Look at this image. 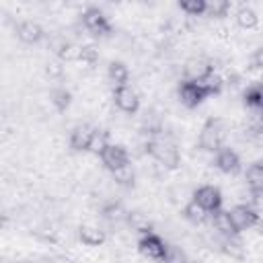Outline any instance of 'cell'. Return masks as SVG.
<instances>
[{"label":"cell","instance_id":"cell-1","mask_svg":"<svg viewBox=\"0 0 263 263\" xmlns=\"http://www.w3.org/2000/svg\"><path fill=\"white\" fill-rule=\"evenodd\" d=\"M144 150L154 158V162L158 166H162L164 171H175L179 168L181 164V154H179V148L177 144L164 134H156V136H148L146 144H144Z\"/></svg>","mask_w":263,"mask_h":263},{"label":"cell","instance_id":"cell-2","mask_svg":"<svg viewBox=\"0 0 263 263\" xmlns=\"http://www.w3.org/2000/svg\"><path fill=\"white\" fill-rule=\"evenodd\" d=\"M228 134V123L222 117H210L199 132V148L203 152H218L224 148V140Z\"/></svg>","mask_w":263,"mask_h":263},{"label":"cell","instance_id":"cell-3","mask_svg":"<svg viewBox=\"0 0 263 263\" xmlns=\"http://www.w3.org/2000/svg\"><path fill=\"white\" fill-rule=\"evenodd\" d=\"M82 27L95 37H107L113 31L107 14L103 10H99V8H95V6H90V8H86L82 12Z\"/></svg>","mask_w":263,"mask_h":263},{"label":"cell","instance_id":"cell-4","mask_svg":"<svg viewBox=\"0 0 263 263\" xmlns=\"http://www.w3.org/2000/svg\"><path fill=\"white\" fill-rule=\"evenodd\" d=\"M166 249H168V245L156 232H150V234H144V236L138 238V251H140V255L146 257V259H150V261H162L164 255H166Z\"/></svg>","mask_w":263,"mask_h":263},{"label":"cell","instance_id":"cell-5","mask_svg":"<svg viewBox=\"0 0 263 263\" xmlns=\"http://www.w3.org/2000/svg\"><path fill=\"white\" fill-rule=\"evenodd\" d=\"M177 99H179V103L183 107L195 109L203 99H208V95L203 92L199 82H195V80H181L179 86H177Z\"/></svg>","mask_w":263,"mask_h":263},{"label":"cell","instance_id":"cell-6","mask_svg":"<svg viewBox=\"0 0 263 263\" xmlns=\"http://www.w3.org/2000/svg\"><path fill=\"white\" fill-rule=\"evenodd\" d=\"M228 214H230V220H232L236 232H242V230H249V228L261 224V218H259L257 210L251 208V205H240V203H236L232 210H228Z\"/></svg>","mask_w":263,"mask_h":263},{"label":"cell","instance_id":"cell-7","mask_svg":"<svg viewBox=\"0 0 263 263\" xmlns=\"http://www.w3.org/2000/svg\"><path fill=\"white\" fill-rule=\"evenodd\" d=\"M113 103L119 111L123 113H136L140 109V95L134 86L125 84V86H119V88H113Z\"/></svg>","mask_w":263,"mask_h":263},{"label":"cell","instance_id":"cell-8","mask_svg":"<svg viewBox=\"0 0 263 263\" xmlns=\"http://www.w3.org/2000/svg\"><path fill=\"white\" fill-rule=\"evenodd\" d=\"M214 70V62L205 55H193L183 64V80H201Z\"/></svg>","mask_w":263,"mask_h":263},{"label":"cell","instance_id":"cell-9","mask_svg":"<svg viewBox=\"0 0 263 263\" xmlns=\"http://www.w3.org/2000/svg\"><path fill=\"white\" fill-rule=\"evenodd\" d=\"M193 199L199 205H203L210 214H214L216 210L222 208V193H220V189L216 185H201V187H197L193 191Z\"/></svg>","mask_w":263,"mask_h":263},{"label":"cell","instance_id":"cell-10","mask_svg":"<svg viewBox=\"0 0 263 263\" xmlns=\"http://www.w3.org/2000/svg\"><path fill=\"white\" fill-rule=\"evenodd\" d=\"M97 127H92L90 123H78L72 127L70 132V148L76 152H84L90 148V142L95 138Z\"/></svg>","mask_w":263,"mask_h":263},{"label":"cell","instance_id":"cell-11","mask_svg":"<svg viewBox=\"0 0 263 263\" xmlns=\"http://www.w3.org/2000/svg\"><path fill=\"white\" fill-rule=\"evenodd\" d=\"M99 158H101V162L105 164V168L111 171V173L129 162V154H127V150H125L121 144H109V146L105 148V152H103Z\"/></svg>","mask_w":263,"mask_h":263},{"label":"cell","instance_id":"cell-12","mask_svg":"<svg viewBox=\"0 0 263 263\" xmlns=\"http://www.w3.org/2000/svg\"><path fill=\"white\" fill-rule=\"evenodd\" d=\"M214 162H216V168L226 175H236L240 171V156L232 148H226V146L216 152Z\"/></svg>","mask_w":263,"mask_h":263},{"label":"cell","instance_id":"cell-13","mask_svg":"<svg viewBox=\"0 0 263 263\" xmlns=\"http://www.w3.org/2000/svg\"><path fill=\"white\" fill-rule=\"evenodd\" d=\"M242 101H245V107H247L249 111L263 113V80L251 82V84L242 90Z\"/></svg>","mask_w":263,"mask_h":263},{"label":"cell","instance_id":"cell-14","mask_svg":"<svg viewBox=\"0 0 263 263\" xmlns=\"http://www.w3.org/2000/svg\"><path fill=\"white\" fill-rule=\"evenodd\" d=\"M43 27L39 25V23H35V21H23V23H18V27H16V37L23 41V43H29V45H35V43H39L41 39H43Z\"/></svg>","mask_w":263,"mask_h":263},{"label":"cell","instance_id":"cell-15","mask_svg":"<svg viewBox=\"0 0 263 263\" xmlns=\"http://www.w3.org/2000/svg\"><path fill=\"white\" fill-rule=\"evenodd\" d=\"M210 218H212V228L220 234V236H232V234H238L236 232V228H234V224H232V220H230V214H228V210H216L214 214H210Z\"/></svg>","mask_w":263,"mask_h":263},{"label":"cell","instance_id":"cell-16","mask_svg":"<svg viewBox=\"0 0 263 263\" xmlns=\"http://www.w3.org/2000/svg\"><path fill=\"white\" fill-rule=\"evenodd\" d=\"M78 238L86 245V247H101L107 238L105 230L101 226H95V224H82L78 228Z\"/></svg>","mask_w":263,"mask_h":263},{"label":"cell","instance_id":"cell-17","mask_svg":"<svg viewBox=\"0 0 263 263\" xmlns=\"http://www.w3.org/2000/svg\"><path fill=\"white\" fill-rule=\"evenodd\" d=\"M245 181H247V187H249L255 195H261V193H263V160H257V162H253V164L247 168Z\"/></svg>","mask_w":263,"mask_h":263},{"label":"cell","instance_id":"cell-18","mask_svg":"<svg viewBox=\"0 0 263 263\" xmlns=\"http://www.w3.org/2000/svg\"><path fill=\"white\" fill-rule=\"evenodd\" d=\"M218 249H220L224 255H228L230 259H238V261L245 259V247H242L238 234H232V236H220V245H218Z\"/></svg>","mask_w":263,"mask_h":263},{"label":"cell","instance_id":"cell-19","mask_svg":"<svg viewBox=\"0 0 263 263\" xmlns=\"http://www.w3.org/2000/svg\"><path fill=\"white\" fill-rule=\"evenodd\" d=\"M107 78H109V82L113 84V88L125 86L127 80H129V68H127L123 62L115 60V62H111L109 68H107Z\"/></svg>","mask_w":263,"mask_h":263},{"label":"cell","instance_id":"cell-20","mask_svg":"<svg viewBox=\"0 0 263 263\" xmlns=\"http://www.w3.org/2000/svg\"><path fill=\"white\" fill-rule=\"evenodd\" d=\"M234 21H236V25H238L240 29H245V31H253V29L259 27V14H257V10L251 8V6H247V4L236 10Z\"/></svg>","mask_w":263,"mask_h":263},{"label":"cell","instance_id":"cell-21","mask_svg":"<svg viewBox=\"0 0 263 263\" xmlns=\"http://www.w3.org/2000/svg\"><path fill=\"white\" fill-rule=\"evenodd\" d=\"M101 214H103V218H105L107 222H111V224H121V222L127 220V214H129V212H127L119 201H109V203L103 205Z\"/></svg>","mask_w":263,"mask_h":263},{"label":"cell","instance_id":"cell-22","mask_svg":"<svg viewBox=\"0 0 263 263\" xmlns=\"http://www.w3.org/2000/svg\"><path fill=\"white\" fill-rule=\"evenodd\" d=\"M125 222H127V224H129V228H132L136 234H140V236L154 232V230H152V222H150V220H148V216H146V214H142V212H129Z\"/></svg>","mask_w":263,"mask_h":263},{"label":"cell","instance_id":"cell-23","mask_svg":"<svg viewBox=\"0 0 263 263\" xmlns=\"http://www.w3.org/2000/svg\"><path fill=\"white\" fill-rule=\"evenodd\" d=\"M183 216H185L191 224H203V222L210 218V212H208L203 205H199L195 199H189V201L185 203Z\"/></svg>","mask_w":263,"mask_h":263},{"label":"cell","instance_id":"cell-24","mask_svg":"<svg viewBox=\"0 0 263 263\" xmlns=\"http://www.w3.org/2000/svg\"><path fill=\"white\" fill-rule=\"evenodd\" d=\"M80 47L82 45H78V43H74V41H62L60 43V47L55 49V58L60 60V62H78L80 60Z\"/></svg>","mask_w":263,"mask_h":263},{"label":"cell","instance_id":"cell-25","mask_svg":"<svg viewBox=\"0 0 263 263\" xmlns=\"http://www.w3.org/2000/svg\"><path fill=\"white\" fill-rule=\"evenodd\" d=\"M49 101H51V105L55 107V111L64 113V111L70 107V103H72V92H70L68 88H64V86H58V88L51 90Z\"/></svg>","mask_w":263,"mask_h":263},{"label":"cell","instance_id":"cell-26","mask_svg":"<svg viewBox=\"0 0 263 263\" xmlns=\"http://www.w3.org/2000/svg\"><path fill=\"white\" fill-rule=\"evenodd\" d=\"M111 177H113V181H115L117 185H121V187H132L134 181H136V168H134L132 162H127V164L119 166L117 171H113Z\"/></svg>","mask_w":263,"mask_h":263},{"label":"cell","instance_id":"cell-27","mask_svg":"<svg viewBox=\"0 0 263 263\" xmlns=\"http://www.w3.org/2000/svg\"><path fill=\"white\" fill-rule=\"evenodd\" d=\"M179 8L187 16H203L205 14V0H181Z\"/></svg>","mask_w":263,"mask_h":263},{"label":"cell","instance_id":"cell-28","mask_svg":"<svg viewBox=\"0 0 263 263\" xmlns=\"http://www.w3.org/2000/svg\"><path fill=\"white\" fill-rule=\"evenodd\" d=\"M230 4L226 0H205V16H212V18H222L226 16Z\"/></svg>","mask_w":263,"mask_h":263},{"label":"cell","instance_id":"cell-29","mask_svg":"<svg viewBox=\"0 0 263 263\" xmlns=\"http://www.w3.org/2000/svg\"><path fill=\"white\" fill-rule=\"evenodd\" d=\"M109 144H111V142H109V136H107V132H103V129H97V132H95V138H92V142H90V148H88V152H92V154L101 156Z\"/></svg>","mask_w":263,"mask_h":263},{"label":"cell","instance_id":"cell-30","mask_svg":"<svg viewBox=\"0 0 263 263\" xmlns=\"http://www.w3.org/2000/svg\"><path fill=\"white\" fill-rule=\"evenodd\" d=\"M162 263H191V261L187 259V253H185L181 247H177V245H168Z\"/></svg>","mask_w":263,"mask_h":263},{"label":"cell","instance_id":"cell-31","mask_svg":"<svg viewBox=\"0 0 263 263\" xmlns=\"http://www.w3.org/2000/svg\"><path fill=\"white\" fill-rule=\"evenodd\" d=\"M78 62H82V64H86V66H92V64H97L99 62V49L95 47V45H82L80 47V60Z\"/></svg>","mask_w":263,"mask_h":263},{"label":"cell","instance_id":"cell-32","mask_svg":"<svg viewBox=\"0 0 263 263\" xmlns=\"http://www.w3.org/2000/svg\"><path fill=\"white\" fill-rule=\"evenodd\" d=\"M45 74H47L49 78H62V76H64V62H60L58 58L51 60V62H47Z\"/></svg>","mask_w":263,"mask_h":263},{"label":"cell","instance_id":"cell-33","mask_svg":"<svg viewBox=\"0 0 263 263\" xmlns=\"http://www.w3.org/2000/svg\"><path fill=\"white\" fill-rule=\"evenodd\" d=\"M253 66L263 72V45L255 49V53H253Z\"/></svg>","mask_w":263,"mask_h":263},{"label":"cell","instance_id":"cell-34","mask_svg":"<svg viewBox=\"0 0 263 263\" xmlns=\"http://www.w3.org/2000/svg\"><path fill=\"white\" fill-rule=\"evenodd\" d=\"M191 263H203V261H191Z\"/></svg>","mask_w":263,"mask_h":263}]
</instances>
